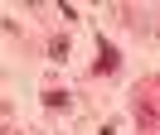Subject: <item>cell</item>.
<instances>
[{
  "label": "cell",
  "mask_w": 160,
  "mask_h": 135,
  "mask_svg": "<svg viewBox=\"0 0 160 135\" xmlns=\"http://www.w3.org/2000/svg\"><path fill=\"white\" fill-rule=\"evenodd\" d=\"M68 106H73L68 87H44V111H68Z\"/></svg>",
  "instance_id": "1"
},
{
  "label": "cell",
  "mask_w": 160,
  "mask_h": 135,
  "mask_svg": "<svg viewBox=\"0 0 160 135\" xmlns=\"http://www.w3.org/2000/svg\"><path fill=\"white\" fill-rule=\"evenodd\" d=\"M49 53H53V63H63V58H68V34H53L49 39Z\"/></svg>",
  "instance_id": "2"
},
{
  "label": "cell",
  "mask_w": 160,
  "mask_h": 135,
  "mask_svg": "<svg viewBox=\"0 0 160 135\" xmlns=\"http://www.w3.org/2000/svg\"><path fill=\"white\" fill-rule=\"evenodd\" d=\"M97 68H102V72H117V48H112V44H102V63Z\"/></svg>",
  "instance_id": "3"
},
{
  "label": "cell",
  "mask_w": 160,
  "mask_h": 135,
  "mask_svg": "<svg viewBox=\"0 0 160 135\" xmlns=\"http://www.w3.org/2000/svg\"><path fill=\"white\" fill-rule=\"evenodd\" d=\"M97 135H121V125H117V121H107V125H102Z\"/></svg>",
  "instance_id": "4"
}]
</instances>
